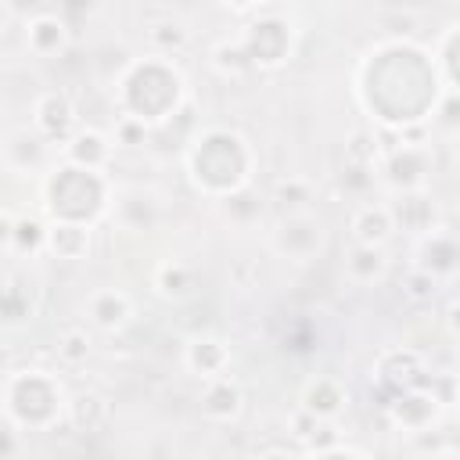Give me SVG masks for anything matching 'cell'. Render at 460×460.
I'll list each match as a JSON object with an SVG mask.
<instances>
[{
	"instance_id": "6da1fadb",
	"label": "cell",
	"mask_w": 460,
	"mask_h": 460,
	"mask_svg": "<svg viewBox=\"0 0 460 460\" xmlns=\"http://www.w3.org/2000/svg\"><path fill=\"white\" fill-rule=\"evenodd\" d=\"M356 234H360V241L363 245H377V241H385L388 237V212L382 209H367V212H360L356 219Z\"/></svg>"
},
{
	"instance_id": "7a4b0ae2",
	"label": "cell",
	"mask_w": 460,
	"mask_h": 460,
	"mask_svg": "<svg viewBox=\"0 0 460 460\" xmlns=\"http://www.w3.org/2000/svg\"><path fill=\"white\" fill-rule=\"evenodd\" d=\"M353 270H356V274H363V277H371V274H377V270H382V256L374 252V245H367V248L360 252L356 263H353Z\"/></svg>"
},
{
	"instance_id": "3957f363",
	"label": "cell",
	"mask_w": 460,
	"mask_h": 460,
	"mask_svg": "<svg viewBox=\"0 0 460 460\" xmlns=\"http://www.w3.org/2000/svg\"><path fill=\"white\" fill-rule=\"evenodd\" d=\"M19 241L22 245H36L40 241V227L36 223H19Z\"/></svg>"
}]
</instances>
